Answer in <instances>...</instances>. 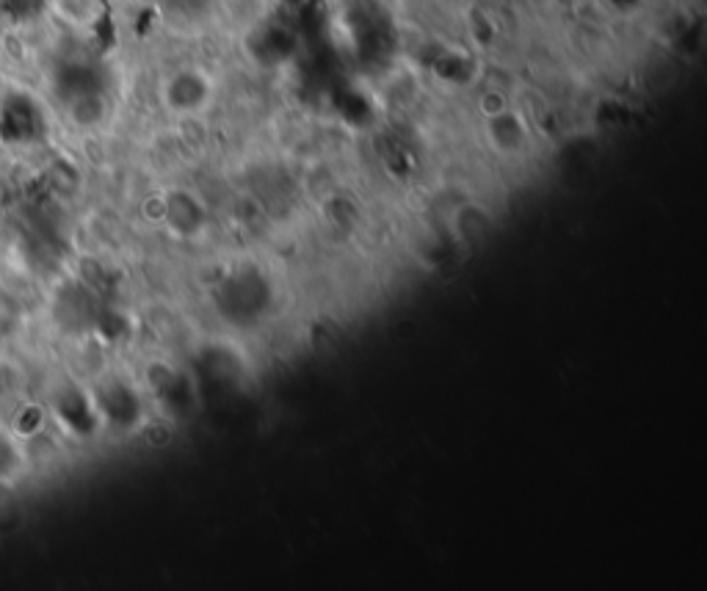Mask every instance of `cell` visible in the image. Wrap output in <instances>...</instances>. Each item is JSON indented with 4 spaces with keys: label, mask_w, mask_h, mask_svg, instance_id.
<instances>
[{
    "label": "cell",
    "mask_w": 707,
    "mask_h": 591,
    "mask_svg": "<svg viewBox=\"0 0 707 591\" xmlns=\"http://www.w3.org/2000/svg\"><path fill=\"white\" fill-rule=\"evenodd\" d=\"M164 105L177 116H196L214 100V80L202 67L175 69L164 80Z\"/></svg>",
    "instance_id": "obj_1"
},
{
    "label": "cell",
    "mask_w": 707,
    "mask_h": 591,
    "mask_svg": "<svg viewBox=\"0 0 707 591\" xmlns=\"http://www.w3.org/2000/svg\"><path fill=\"white\" fill-rule=\"evenodd\" d=\"M487 133L500 153H519L528 144V125L523 123V116L509 108L487 114Z\"/></svg>",
    "instance_id": "obj_2"
}]
</instances>
